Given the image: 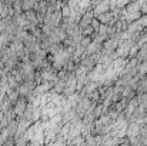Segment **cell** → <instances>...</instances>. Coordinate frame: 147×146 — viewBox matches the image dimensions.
<instances>
[{
    "label": "cell",
    "instance_id": "6da1fadb",
    "mask_svg": "<svg viewBox=\"0 0 147 146\" xmlns=\"http://www.w3.org/2000/svg\"><path fill=\"white\" fill-rule=\"evenodd\" d=\"M96 19H97L101 24H106V26H111V24L114 23V20H116V17H114L113 12H107V13L98 14Z\"/></svg>",
    "mask_w": 147,
    "mask_h": 146
},
{
    "label": "cell",
    "instance_id": "7a4b0ae2",
    "mask_svg": "<svg viewBox=\"0 0 147 146\" xmlns=\"http://www.w3.org/2000/svg\"><path fill=\"white\" fill-rule=\"evenodd\" d=\"M117 45H119V40L117 39H109V40L104 42V49L109 50V52H111V50H114V49L117 48Z\"/></svg>",
    "mask_w": 147,
    "mask_h": 146
},
{
    "label": "cell",
    "instance_id": "3957f363",
    "mask_svg": "<svg viewBox=\"0 0 147 146\" xmlns=\"http://www.w3.org/2000/svg\"><path fill=\"white\" fill-rule=\"evenodd\" d=\"M46 1L49 3V6H56L59 3V0H46Z\"/></svg>",
    "mask_w": 147,
    "mask_h": 146
}]
</instances>
